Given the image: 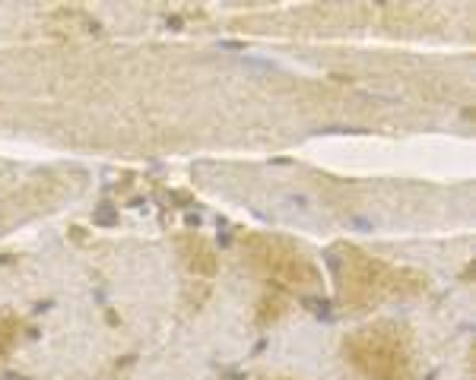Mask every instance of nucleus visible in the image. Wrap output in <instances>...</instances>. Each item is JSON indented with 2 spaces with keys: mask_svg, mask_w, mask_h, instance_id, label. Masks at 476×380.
Instances as JSON below:
<instances>
[{
  "mask_svg": "<svg viewBox=\"0 0 476 380\" xmlns=\"http://www.w3.org/2000/svg\"><path fill=\"white\" fill-rule=\"evenodd\" d=\"M337 283H340L343 304L353 311H365L394 295H419L426 288V276L413 270H394L356 247H340L337 251Z\"/></svg>",
  "mask_w": 476,
  "mask_h": 380,
  "instance_id": "1",
  "label": "nucleus"
},
{
  "mask_svg": "<svg viewBox=\"0 0 476 380\" xmlns=\"http://www.w3.org/2000/svg\"><path fill=\"white\" fill-rule=\"evenodd\" d=\"M181 251H185V263H187V270H191L194 276H213V273H216L219 260H216L213 247L207 244L204 238L187 234V238L181 241Z\"/></svg>",
  "mask_w": 476,
  "mask_h": 380,
  "instance_id": "4",
  "label": "nucleus"
},
{
  "mask_svg": "<svg viewBox=\"0 0 476 380\" xmlns=\"http://www.w3.org/2000/svg\"><path fill=\"white\" fill-rule=\"evenodd\" d=\"M347 355L368 380H413L410 345L390 326H365L347 339Z\"/></svg>",
  "mask_w": 476,
  "mask_h": 380,
  "instance_id": "2",
  "label": "nucleus"
},
{
  "mask_svg": "<svg viewBox=\"0 0 476 380\" xmlns=\"http://www.w3.org/2000/svg\"><path fill=\"white\" fill-rule=\"evenodd\" d=\"M245 254L254 263V270L270 276L273 283L292 288V292H315V288H321V270L286 238L251 234V238H245Z\"/></svg>",
  "mask_w": 476,
  "mask_h": 380,
  "instance_id": "3",
  "label": "nucleus"
},
{
  "mask_svg": "<svg viewBox=\"0 0 476 380\" xmlns=\"http://www.w3.org/2000/svg\"><path fill=\"white\" fill-rule=\"evenodd\" d=\"M16 333H19V320L16 317H4V320H0V358L10 352L13 343H16Z\"/></svg>",
  "mask_w": 476,
  "mask_h": 380,
  "instance_id": "5",
  "label": "nucleus"
}]
</instances>
